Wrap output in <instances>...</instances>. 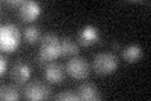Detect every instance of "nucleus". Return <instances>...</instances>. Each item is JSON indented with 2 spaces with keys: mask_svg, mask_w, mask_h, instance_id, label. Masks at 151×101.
Instances as JSON below:
<instances>
[{
  "mask_svg": "<svg viewBox=\"0 0 151 101\" xmlns=\"http://www.w3.org/2000/svg\"><path fill=\"white\" fill-rule=\"evenodd\" d=\"M59 56H62L60 52V39L53 33H47L45 36L42 37L40 41V47L39 52L37 56L38 63L42 66H45L48 62L58 58Z\"/></svg>",
  "mask_w": 151,
  "mask_h": 101,
  "instance_id": "nucleus-1",
  "label": "nucleus"
},
{
  "mask_svg": "<svg viewBox=\"0 0 151 101\" xmlns=\"http://www.w3.org/2000/svg\"><path fill=\"white\" fill-rule=\"evenodd\" d=\"M20 31L15 24H5L0 28V46L5 52H13L20 44Z\"/></svg>",
  "mask_w": 151,
  "mask_h": 101,
  "instance_id": "nucleus-2",
  "label": "nucleus"
},
{
  "mask_svg": "<svg viewBox=\"0 0 151 101\" xmlns=\"http://www.w3.org/2000/svg\"><path fill=\"white\" fill-rule=\"evenodd\" d=\"M92 66L98 75H110L116 71L119 60L111 52H101L93 57Z\"/></svg>",
  "mask_w": 151,
  "mask_h": 101,
  "instance_id": "nucleus-3",
  "label": "nucleus"
},
{
  "mask_svg": "<svg viewBox=\"0 0 151 101\" xmlns=\"http://www.w3.org/2000/svg\"><path fill=\"white\" fill-rule=\"evenodd\" d=\"M65 71H67V73L70 77L76 80H83L88 76L89 66L83 57L73 56L65 65Z\"/></svg>",
  "mask_w": 151,
  "mask_h": 101,
  "instance_id": "nucleus-4",
  "label": "nucleus"
},
{
  "mask_svg": "<svg viewBox=\"0 0 151 101\" xmlns=\"http://www.w3.org/2000/svg\"><path fill=\"white\" fill-rule=\"evenodd\" d=\"M50 92L49 86L39 80L32 81L24 89V96L28 100H43L47 99Z\"/></svg>",
  "mask_w": 151,
  "mask_h": 101,
  "instance_id": "nucleus-5",
  "label": "nucleus"
},
{
  "mask_svg": "<svg viewBox=\"0 0 151 101\" xmlns=\"http://www.w3.org/2000/svg\"><path fill=\"white\" fill-rule=\"evenodd\" d=\"M32 76V68L30 66L23 61H17L12 66L10 70V77L15 84L23 85L25 84Z\"/></svg>",
  "mask_w": 151,
  "mask_h": 101,
  "instance_id": "nucleus-6",
  "label": "nucleus"
},
{
  "mask_svg": "<svg viewBox=\"0 0 151 101\" xmlns=\"http://www.w3.org/2000/svg\"><path fill=\"white\" fill-rule=\"evenodd\" d=\"M42 12V8L39 3L33 1V0H25L22 3V5L19 7V17L22 18V20L24 22H33L39 17Z\"/></svg>",
  "mask_w": 151,
  "mask_h": 101,
  "instance_id": "nucleus-7",
  "label": "nucleus"
},
{
  "mask_svg": "<svg viewBox=\"0 0 151 101\" xmlns=\"http://www.w3.org/2000/svg\"><path fill=\"white\" fill-rule=\"evenodd\" d=\"M44 76L47 81H49L52 84H60L64 78L63 67L57 62L50 61L44 66Z\"/></svg>",
  "mask_w": 151,
  "mask_h": 101,
  "instance_id": "nucleus-8",
  "label": "nucleus"
},
{
  "mask_svg": "<svg viewBox=\"0 0 151 101\" xmlns=\"http://www.w3.org/2000/svg\"><path fill=\"white\" fill-rule=\"evenodd\" d=\"M98 41V31L93 25L83 27L78 33V43L83 47L91 46Z\"/></svg>",
  "mask_w": 151,
  "mask_h": 101,
  "instance_id": "nucleus-9",
  "label": "nucleus"
},
{
  "mask_svg": "<svg viewBox=\"0 0 151 101\" xmlns=\"http://www.w3.org/2000/svg\"><path fill=\"white\" fill-rule=\"evenodd\" d=\"M77 94H78L79 100L94 101V100H100L101 99L97 87L91 82H83V84L79 85V87L77 90Z\"/></svg>",
  "mask_w": 151,
  "mask_h": 101,
  "instance_id": "nucleus-10",
  "label": "nucleus"
},
{
  "mask_svg": "<svg viewBox=\"0 0 151 101\" xmlns=\"http://www.w3.org/2000/svg\"><path fill=\"white\" fill-rule=\"evenodd\" d=\"M122 57H124L125 61L130 62V63H134V62H137L142 57V49L137 44H130L122 52Z\"/></svg>",
  "mask_w": 151,
  "mask_h": 101,
  "instance_id": "nucleus-11",
  "label": "nucleus"
},
{
  "mask_svg": "<svg viewBox=\"0 0 151 101\" xmlns=\"http://www.w3.org/2000/svg\"><path fill=\"white\" fill-rule=\"evenodd\" d=\"M78 44L70 38H63L60 39V52L62 56H76L78 53Z\"/></svg>",
  "mask_w": 151,
  "mask_h": 101,
  "instance_id": "nucleus-12",
  "label": "nucleus"
},
{
  "mask_svg": "<svg viewBox=\"0 0 151 101\" xmlns=\"http://www.w3.org/2000/svg\"><path fill=\"white\" fill-rule=\"evenodd\" d=\"M0 99L13 101L20 99V95H19V91L15 87L6 85V86H1V89H0Z\"/></svg>",
  "mask_w": 151,
  "mask_h": 101,
  "instance_id": "nucleus-13",
  "label": "nucleus"
},
{
  "mask_svg": "<svg viewBox=\"0 0 151 101\" xmlns=\"http://www.w3.org/2000/svg\"><path fill=\"white\" fill-rule=\"evenodd\" d=\"M24 38L28 43H35L39 41L40 38V31H39V27L37 25H29L25 28L24 31Z\"/></svg>",
  "mask_w": 151,
  "mask_h": 101,
  "instance_id": "nucleus-14",
  "label": "nucleus"
},
{
  "mask_svg": "<svg viewBox=\"0 0 151 101\" xmlns=\"http://www.w3.org/2000/svg\"><path fill=\"white\" fill-rule=\"evenodd\" d=\"M57 100H65V101H74V100H79L78 97V94L73 92L70 90H67V91H62L60 94H58L55 96Z\"/></svg>",
  "mask_w": 151,
  "mask_h": 101,
  "instance_id": "nucleus-15",
  "label": "nucleus"
},
{
  "mask_svg": "<svg viewBox=\"0 0 151 101\" xmlns=\"http://www.w3.org/2000/svg\"><path fill=\"white\" fill-rule=\"evenodd\" d=\"M6 66H8L6 57L1 56V57H0V75H1V76H4V73L6 72Z\"/></svg>",
  "mask_w": 151,
  "mask_h": 101,
  "instance_id": "nucleus-16",
  "label": "nucleus"
},
{
  "mask_svg": "<svg viewBox=\"0 0 151 101\" xmlns=\"http://www.w3.org/2000/svg\"><path fill=\"white\" fill-rule=\"evenodd\" d=\"M23 1H20V0H8V1H5L6 5H10V7H17V5L20 7Z\"/></svg>",
  "mask_w": 151,
  "mask_h": 101,
  "instance_id": "nucleus-17",
  "label": "nucleus"
},
{
  "mask_svg": "<svg viewBox=\"0 0 151 101\" xmlns=\"http://www.w3.org/2000/svg\"><path fill=\"white\" fill-rule=\"evenodd\" d=\"M112 47H113V48H116V49H117V48H120V44H119L117 42H113V43H112Z\"/></svg>",
  "mask_w": 151,
  "mask_h": 101,
  "instance_id": "nucleus-18",
  "label": "nucleus"
}]
</instances>
